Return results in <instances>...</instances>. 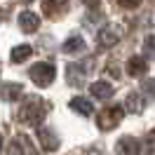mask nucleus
I'll return each instance as SVG.
<instances>
[{
  "label": "nucleus",
  "instance_id": "1",
  "mask_svg": "<svg viewBox=\"0 0 155 155\" xmlns=\"http://www.w3.org/2000/svg\"><path fill=\"white\" fill-rule=\"evenodd\" d=\"M47 110H49V104H47V101H42L40 97H28L26 101H24V106L19 108L17 120L24 122V125L35 127V125L42 122V117L47 115Z\"/></svg>",
  "mask_w": 155,
  "mask_h": 155
},
{
  "label": "nucleus",
  "instance_id": "2",
  "mask_svg": "<svg viewBox=\"0 0 155 155\" xmlns=\"http://www.w3.org/2000/svg\"><path fill=\"white\" fill-rule=\"evenodd\" d=\"M31 80L38 85V87H47L54 82V64L49 61H40L31 68Z\"/></svg>",
  "mask_w": 155,
  "mask_h": 155
},
{
  "label": "nucleus",
  "instance_id": "3",
  "mask_svg": "<svg viewBox=\"0 0 155 155\" xmlns=\"http://www.w3.org/2000/svg\"><path fill=\"white\" fill-rule=\"evenodd\" d=\"M122 115H125V110L120 106H113V108H104L101 113H99L97 117V125L99 129H104V132H108V129H113V127L120 125V120H122Z\"/></svg>",
  "mask_w": 155,
  "mask_h": 155
},
{
  "label": "nucleus",
  "instance_id": "4",
  "mask_svg": "<svg viewBox=\"0 0 155 155\" xmlns=\"http://www.w3.org/2000/svg\"><path fill=\"white\" fill-rule=\"evenodd\" d=\"M120 38H122V28L120 26H104V28L99 31V45L101 47H113V45H117L120 42Z\"/></svg>",
  "mask_w": 155,
  "mask_h": 155
},
{
  "label": "nucleus",
  "instance_id": "5",
  "mask_svg": "<svg viewBox=\"0 0 155 155\" xmlns=\"http://www.w3.org/2000/svg\"><path fill=\"white\" fill-rule=\"evenodd\" d=\"M33 153H35L33 143H31L28 136H24V134H19L10 143V148H7V155H33Z\"/></svg>",
  "mask_w": 155,
  "mask_h": 155
},
{
  "label": "nucleus",
  "instance_id": "6",
  "mask_svg": "<svg viewBox=\"0 0 155 155\" xmlns=\"http://www.w3.org/2000/svg\"><path fill=\"white\" fill-rule=\"evenodd\" d=\"M115 150H117V155H139L141 153V143L134 136H122L115 143Z\"/></svg>",
  "mask_w": 155,
  "mask_h": 155
},
{
  "label": "nucleus",
  "instance_id": "7",
  "mask_svg": "<svg viewBox=\"0 0 155 155\" xmlns=\"http://www.w3.org/2000/svg\"><path fill=\"white\" fill-rule=\"evenodd\" d=\"M68 10V0H42V12L49 19H57Z\"/></svg>",
  "mask_w": 155,
  "mask_h": 155
},
{
  "label": "nucleus",
  "instance_id": "8",
  "mask_svg": "<svg viewBox=\"0 0 155 155\" xmlns=\"http://www.w3.org/2000/svg\"><path fill=\"white\" fill-rule=\"evenodd\" d=\"M35 134H38V139H40V148H45V150H57L59 139L54 136V132H52V129L40 127V129H35Z\"/></svg>",
  "mask_w": 155,
  "mask_h": 155
},
{
  "label": "nucleus",
  "instance_id": "9",
  "mask_svg": "<svg viewBox=\"0 0 155 155\" xmlns=\"http://www.w3.org/2000/svg\"><path fill=\"white\" fill-rule=\"evenodd\" d=\"M19 26L24 33H35L40 26V19L33 14V12H21L19 14Z\"/></svg>",
  "mask_w": 155,
  "mask_h": 155
},
{
  "label": "nucleus",
  "instance_id": "10",
  "mask_svg": "<svg viewBox=\"0 0 155 155\" xmlns=\"http://www.w3.org/2000/svg\"><path fill=\"white\" fill-rule=\"evenodd\" d=\"M125 106L132 110V113H141L143 110V106H146V99L139 94V92H129L127 94V99H125Z\"/></svg>",
  "mask_w": 155,
  "mask_h": 155
},
{
  "label": "nucleus",
  "instance_id": "11",
  "mask_svg": "<svg viewBox=\"0 0 155 155\" xmlns=\"http://www.w3.org/2000/svg\"><path fill=\"white\" fill-rule=\"evenodd\" d=\"M146 59L143 57H132L129 61H127V73L129 75H134V78H139L141 73H146Z\"/></svg>",
  "mask_w": 155,
  "mask_h": 155
},
{
  "label": "nucleus",
  "instance_id": "12",
  "mask_svg": "<svg viewBox=\"0 0 155 155\" xmlns=\"http://www.w3.org/2000/svg\"><path fill=\"white\" fill-rule=\"evenodd\" d=\"M71 108L78 110L80 115H92V110H94L92 101H89V99H82V97H75V99H73V101H71Z\"/></svg>",
  "mask_w": 155,
  "mask_h": 155
},
{
  "label": "nucleus",
  "instance_id": "13",
  "mask_svg": "<svg viewBox=\"0 0 155 155\" xmlns=\"http://www.w3.org/2000/svg\"><path fill=\"white\" fill-rule=\"evenodd\" d=\"M68 82L75 85V87H82V82H85V71L80 66H68Z\"/></svg>",
  "mask_w": 155,
  "mask_h": 155
},
{
  "label": "nucleus",
  "instance_id": "14",
  "mask_svg": "<svg viewBox=\"0 0 155 155\" xmlns=\"http://www.w3.org/2000/svg\"><path fill=\"white\" fill-rule=\"evenodd\" d=\"M82 49H85V40L80 38V35H73V38H68L64 42V52H68V54L71 52L75 54V52H82Z\"/></svg>",
  "mask_w": 155,
  "mask_h": 155
},
{
  "label": "nucleus",
  "instance_id": "15",
  "mask_svg": "<svg viewBox=\"0 0 155 155\" xmlns=\"http://www.w3.org/2000/svg\"><path fill=\"white\" fill-rule=\"evenodd\" d=\"M92 94L97 99H108V97H113V87L108 82H94L92 85Z\"/></svg>",
  "mask_w": 155,
  "mask_h": 155
},
{
  "label": "nucleus",
  "instance_id": "16",
  "mask_svg": "<svg viewBox=\"0 0 155 155\" xmlns=\"http://www.w3.org/2000/svg\"><path fill=\"white\" fill-rule=\"evenodd\" d=\"M31 45H21V47H14V52H12V61L14 64H21V61H26V59L31 57Z\"/></svg>",
  "mask_w": 155,
  "mask_h": 155
},
{
  "label": "nucleus",
  "instance_id": "17",
  "mask_svg": "<svg viewBox=\"0 0 155 155\" xmlns=\"http://www.w3.org/2000/svg\"><path fill=\"white\" fill-rule=\"evenodd\" d=\"M2 89H5V99L10 101V99L19 97V94H21V89H24V87H21V85H10V82H5V87H2Z\"/></svg>",
  "mask_w": 155,
  "mask_h": 155
},
{
  "label": "nucleus",
  "instance_id": "18",
  "mask_svg": "<svg viewBox=\"0 0 155 155\" xmlns=\"http://www.w3.org/2000/svg\"><path fill=\"white\" fill-rule=\"evenodd\" d=\"M117 5L125 7V10H136V7L141 5V0H117Z\"/></svg>",
  "mask_w": 155,
  "mask_h": 155
},
{
  "label": "nucleus",
  "instance_id": "19",
  "mask_svg": "<svg viewBox=\"0 0 155 155\" xmlns=\"http://www.w3.org/2000/svg\"><path fill=\"white\" fill-rule=\"evenodd\" d=\"M143 47H146V52H148L150 57H155V35H148V38H146Z\"/></svg>",
  "mask_w": 155,
  "mask_h": 155
},
{
  "label": "nucleus",
  "instance_id": "20",
  "mask_svg": "<svg viewBox=\"0 0 155 155\" xmlns=\"http://www.w3.org/2000/svg\"><path fill=\"white\" fill-rule=\"evenodd\" d=\"M82 2H85L87 7H99V5H101V0H82Z\"/></svg>",
  "mask_w": 155,
  "mask_h": 155
},
{
  "label": "nucleus",
  "instance_id": "21",
  "mask_svg": "<svg viewBox=\"0 0 155 155\" xmlns=\"http://www.w3.org/2000/svg\"><path fill=\"white\" fill-rule=\"evenodd\" d=\"M148 139H150V141H155V129H150V134H148Z\"/></svg>",
  "mask_w": 155,
  "mask_h": 155
},
{
  "label": "nucleus",
  "instance_id": "22",
  "mask_svg": "<svg viewBox=\"0 0 155 155\" xmlns=\"http://www.w3.org/2000/svg\"><path fill=\"white\" fill-rule=\"evenodd\" d=\"M21 2H33V0H21Z\"/></svg>",
  "mask_w": 155,
  "mask_h": 155
}]
</instances>
